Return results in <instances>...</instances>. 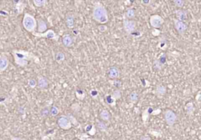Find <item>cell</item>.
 <instances>
[{"mask_svg":"<svg viewBox=\"0 0 201 140\" xmlns=\"http://www.w3.org/2000/svg\"><path fill=\"white\" fill-rule=\"evenodd\" d=\"M86 132L88 133L89 135H93L96 132V128L93 125V124H89L85 128Z\"/></svg>","mask_w":201,"mask_h":140,"instance_id":"cell-25","label":"cell"},{"mask_svg":"<svg viewBox=\"0 0 201 140\" xmlns=\"http://www.w3.org/2000/svg\"><path fill=\"white\" fill-rule=\"evenodd\" d=\"M57 124L63 130H69L72 127V123L68 116L61 115L57 119Z\"/></svg>","mask_w":201,"mask_h":140,"instance_id":"cell-5","label":"cell"},{"mask_svg":"<svg viewBox=\"0 0 201 140\" xmlns=\"http://www.w3.org/2000/svg\"><path fill=\"white\" fill-rule=\"evenodd\" d=\"M99 117H100V120L104 122H108L111 120V114L108 112L107 110H101L100 111V114H99Z\"/></svg>","mask_w":201,"mask_h":140,"instance_id":"cell-15","label":"cell"},{"mask_svg":"<svg viewBox=\"0 0 201 140\" xmlns=\"http://www.w3.org/2000/svg\"><path fill=\"white\" fill-rule=\"evenodd\" d=\"M155 93L159 96H165L166 93V88L164 86H163V85H158L156 88H155Z\"/></svg>","mask_w":201,"mask_h":140,"instance_id":"cell-21","label":"cell"},{"mask_svg":"<svg viewBox=\"0 0 201 140\" xmlns=\"http://www.w3.org/2000/svg\"><path fill=\"white\" fill-rule=\"evenodd\" d=\"M167 47V42L165 38H162L159 42V48L162 50H165Z\"/></svg>","mask_w":201,"mask_h":140,"instance_id":"cell-31","label":"cell"},{"mask_svg":"<svg viewBox=\"0 0 201 140\" xmlns=\"http://www.w3.org/2000/svg\"><path fill=\"white\" fill-rule=\"evenodd\" d=\"M72 33H73L75 35H78V33H79V30L78 29H72Z\"/></svg>","mask_w":201,"mask_h":140,"instance_id":"cell-41","label":"cell"},{"mask_svg":"<svg viewBox=\"0 0 201 140\" xmlns=\"http://www.w3.org/2000/svg\"><path fill=\"white\" fill-rule=\"evenodd\" d=\"M173 2H174V5L178 8L183 7V5L185 4V1H184V0H174Z\"/></svg>","mask_w":201,"mask_h":140,"instance_id":"cell-32","label":"cell"},{"mask_svg":"<svg viewBox=\"0 0 201 140\" xmlns=\"http://www.w3.org/2000/svg\"><path fill=\"white\" fill-rule=\"evenodd\" d=\"M150 25L154 28H159L163 24V19L158 14H153L149 18Z\"/></svg>","mask_w":201,"mask_h":140,"instance_id":"cell-7","label":"cell"},{"mask_svg":"<svg viewBox=\"0 0 201 140\" xmlns=\"http://www.w3.org/2000/svg\"><path fill=\"white\" fill-rule=\"evenodd\" d=\"M47 24L44 20L39 19L38 20V33H44L47 31Z\"/></svg>","mask_w":201,"mask_h":140,"instance_id":"cell-17","label":"cell"},{"mask_svg":"<svg viewBox=\"0 0 201 140\" xmlns=\"http://www.w3.org/2000/svg\"><path fill=\"white\" fill-rule=\"evenodd\" d=\"M49 112H50V116H52V117L57 116V115L59 114L58 107L54 105L52 106L51 107H50V110H49Z\"/></svg>","mask_w":201,"mask_h":140,"instance_id":"cell-29","label":"cell"},{"mask_svg":"<svg viewBox=\"0 0 201 140\" xmlns=\"http://www.w3.org/2000/svg\"><path fill=\"white\" fill-rule=\"evenodd\" d=\"M23 26L26 31L29 32H34L36 29L37 23L35 17L29 13H25L23 18Z\"/></svg>","mask_w":201,"mask_h":140,"instance_id":"cell-3","label":"cell"},{"mask_svg":"<svg viewBox=\"0 0 201 140\" xmlns=\"http://www.w3.org/2000/svg\"><path fill=\"white\" fill-rule=\"evenodd\" d=\"M139 99V94L137 92H132L128 95L127 100L130 103H136Z\"/></svg>","mask_w":201,"mask_h":140,"instance_id":"cell-22","label":"cell"},{"mask_svg":"<svg viewBox=\"0 0 201 140\" xmlns=\"http://www.w3.org/2000/svg\"><path fill=\"white\" fill-rule=\"evenodd\" d=\"M8 67V59L5 56H1L0 57V71H4Z\"/></svg>","mask_w":201,"mask_h":140,"instance_id":"cell-20","label":"cell"},{"mask_svg":"<svg viewBox=\"0 0 201 140\" xmlns=\"http://www.w3.org/2000/svg\"><path fill=\"white\" fill-rule=\"evenodd\" d=\"M11 138H12V140H24V138H18V137H13V136L11 137Z\"/></svg>","mask_w":201,"mask_h":140,"instance_id":"cell-40","label":"cell"},{"mask_svg":"<svg viewBox=\"0 0 201 140\" xmlns=\"http://www.w3.org/2000/svg\"><path fill=\"white\" fill-rule=\"evenodd\" d=\"M137 23L134 20H126L124 18L122 22V27L125 32L129 35H131L132 33L136 30Z\"/></svg>","mask_w":201,"mask_h":140,"instance_id":"cell-6","label":"cell"},{"mask_svg":"<svg viewBox=\"0 0 201 140\" xmlns=\"http://www.w3.org/2000/svg\"><path fill=\"white\" fill-rule=\"evenodd\" d=\"M37 82V86L39 89H46L49 87V81L46 78L43 76H38V81Z\"/></svg>","mask_w":201,"mask_h":140,"instance_id":"cell-13","label":"cell"},{"mask_svg":"<svg viewBox=\"0 0 201 140\" xmlns=\"http://www.w3.org/2000/svg\"><path fill=\"white\" fill-rule=\"evenodd\" d=\"M62 44L64 47H71L73 46L74 44V38L69 34H65L62 37Z\"/></svg>","mask_w":201,"mask_h":140,"instance_id":"cell-11","label":"cell"},{"mask_svg":"<svg viewBox=\"0 0 201 140\" xmlns=\"http://www.w3.org/2000/svg\"><path fill=\"white\" fill-rule=\"evenodd\" d=\"M75 96L78 100H84L85 96H86V93L83 89H77L75 90Z\"/></svg>","mask_w":201,"mask_h":140,"instance_id":"cell-24","label":"cell"},{"mask_svg":"<svg viewBox=\"0 0 201 140\" xmlns=\"http://www.w3.org/2000/svg\"><path fill=\"white\" fill-rule=\"evenodd\" d=\"M163 115H164V120L167 125L172 127L175 124L177 121V114L172 110L166 109L164 111Z\"/></svg>","mask_w":201,"mask_h":140,"instance_id":"cell-4","label":"cell"},{"mask_svg":"<svg viewBox=\"0 0 201 140\" xmlns=\"http://www.w3.org/2000/svg\"><path fill=\"white\" fill-rule=\"evenodd\" d=\"M136 16L135 9L133 7H128L125 12V19L126 20H133Z\"/></svg>","mask_w":201,"mask_h":140,"instance_id":"cell-16","label":"cell"},{"mask_svg":"<svg viewBox=\"0 0 201 140\" xmlns=\"http://www.w3.org/2000/svg\"><path fill=\"white\" fill-rule=\"evenodd\" d=\"M107 75H108V77L110 79L115 80V79H117V78L120 76V71H119V69L117 68V67L112 66V67H110L108 69V71H107Z\"/></svg>","mask_w":201,"mask_h":140,"instance_id":"cell-9","label":"cell"},{"mask_svg":"<svg viewBox=\"0 0 201 140\" xmlns=\"http://www.w3.org/2000/svg\"><path fill=\"white\" fill-rule=\"evenodd\" d=\"M111 96H113L116 100H118V99H120L121 97L120 90H115V91L113 93V94L111 95Z\"/></svg>","mask_w":201,"mask_h":140,"instance_id":"cell-35","label":"cell"},{"mask_svg":"<svg viewBox=\"0 0 201 140\" xmlns=\"http://www.w3.org/2000/svg\"><path fill=\"white\" fill-rule=\"evenodd\" d=\"M141 2H142L144 5H148L150 3H151V1H150V0H142V1H141Z\"/></svg>","mask_w":201,"mask_h":140,"instance_id":"cell-38","label":"cell"},{"mask_svg":"<svg viewBox=\"0 0 201 140\" xmlns=\"http://www.w3.org/2000/svg\"><path fill=\"white\" fill-rule=\"evenodd\" d=\"M14 57L16 64L21 67H24L27 65L28 60L32 57V54L24 51H15Z\"/></svg>","mask_w":201,"mask_h":140,"instance_id":"cell-2","label":"cell"},{"mask_svg":"<svg viewBox=\"0 0 201 140\" xmlns=\"http://www.w3.org/2000/svg\"><path fill=\"white\" fill-rule=\"evenodd\" d=\"M74 140H79V139H74Z\"/></svg>","mask_w":201,"mask_h":140,"instance_id":"cell-42","label":"cell"},{"mask_svg":"<svg viewBox=\"0 0 201 140\" xmlns=\"http://www.w3.org/2000/svg\"><path fill=\"white\" fill-rule=\"evenodd\" d=\"M174 26L176 31L179 35H183L186 32L187 29H188V25L185 22L180 21L178 20H174Z\"/></svg>","mask_w":201,"mask_h":140,"instance_id":"cell-8","label":"cell"},{"mask_svg":"<svg viewBox=\"0 0 201 140\" xmlns=\"http://www.w3.org/2000/svg\"><path fill=\"white\" fill-rule=\"evenodd\" d=\"M34 35L37 37H45L49 39H57V35L53 30H48L44 33H34Z\"/></svg>","mask_w":201,"mask_h":140,"instance_id":"cell-10","label":"cell"},{"mask_svg":"<svg viewBox=\"0 0 201 140\" xmlns=\"http://www.w3.org/2000/svg\"><path fill=\"white\" fill-rule=\"evenodd\" d=\"M65 54L63 52H57L54 55V60L55 61L59 64H61L64 60H65Z\"/></svg>","mask_w":201,"mask_h":140,"instance_id":"cell-18","label":"cell"},{"mask_svg":"<svg viewBox=\"0 0 201 140\" xmlns=\"http://www.w3.org/2000/svg\"><path fill=\"white\" fill-rule=\"evenodd\" d=\"M105 101L106 103L110 106H113L115 104V102H116V100L111 95H108V96H105Z\"/></svg>","mask_w":201,"mask_h":140,"instance_id":"cell-27","label":"cell"},{"mask_svg":"<svg viewBox=\"0 0 201 140\" xmlns=\"http://www.w3.org/2000/svg\"><path fill=\"white\" fill-rule=\"evenodd\" d=\"M97 29L99 30V31L100 32H105L107 30H108V27L105 25V24H99L97 26Z\"/></svg>","mask_w":201,"mask_h":140,"instance_id":"cell-34","label":"cell"},{"mask_svg":"<svg viewBox=\"0 0 201 140\" xmlns=\"http://www.w3.org/2000/svg\"><path fill=\"white\" fill-rule=\"evenodd\" d=\"M141 140H152V139H151V138H150L149 136H147V135H143V136L141 137Z\"/></svg>","mask_w":201,"mask_h":140,"instance_id":"cell-39","label":"cell"},{"mask_svg":"<svg viewBox=\"0 0 201 140\" xmlns=\"http://www.w3.org/2000/svg\"><path fill=\"white\" fill-rule=\"evenodd\" d=\"M175 14L177 16V20H180V21L185 22L188 19V13L185 9H177L175 11Z\"/></svg>","mask_w":201,"mask_h":140,"instance_id":"cell-14","label":"cell"},{"mask_svg":"<svg viewBox=\"0 0 201 140\" xmlns=\"http://www.w3.org/2000/svg\"><path fill=\"white\" fill-rule=\"evenodd\" d=\"M46 2H47L46 0H34L33 1L34 5L37 6V7H42V6L46 5Z\"/></svg>","mask_w":201,"mask_h":140,"instance_id":"cell-30","label":"cell"},{"mask_svg":"<svg viewBox=\"0 0 201 140\" xmlns=\"http://www.w3.org/2000/svg\"><path fill=\"white\" fill-rule=\"evenodd\" d=\"M90 96L93 97V98H96V97L98 96V91L96 89H91L90 91Z\"/></svg>","mask_w":201,"mask_h":140,"instance_id":"cell-36","label":"cell"},{"mask_svg":"<svg viewBox=\"0 0 201 140\" xmlns=\"http://www.w3.org/2000/svg\"><path fill=\"white\" fill-rule=\"evenodd\" d=\"M185 110H186V113L188 115L192 114V113L195 110V108H194L192 103H188L186 104V106H185Z\"/></svg>","mask_w":201,"mask_h":140,"instance_id":"cell-26","label":"cell"},{"mask_svg":"<svg viewBox=\"0 0 201 140\" xmlns=\"http://www.w3.org/2000/svg\"><path fill=\"white\" fill-rule=\"evenodd\" d=\"M96 128L100 131H106L108 129V125L106 124V122L100 120H97L96 121Z\"/></svg>","mask_w":201,"mask_h":140,"instance_id":"cell-19","label":"cell"},{"mask_svg":"<svg viewBox=\"0 0 201 140\" xmlns=\"http://www.w3.org/2000/svg\"><path fill=\"white\" fill-rule=\"evenodd\" d=\"M49 110H50V108H49V107H45L42 108L40 110L41 117L44 119L49 117L50 116V112H49Z\"/></svg>","mask_w":201,"mask_h":140,"instance_id":"cell-23","label":"cell"},{"mask_svg":"<svg viewBox=\"0 0 201 140\" xmlns=\"http://www.w3.org/2000/svg\"><path fill=\"white\" fill-rule=\"evenodd\" d=\"M156 60H157L158 62H159V64H160L163 67V65H164V64H166V53H162V54H161L160 56H159V57H158L157 59H156Z\"/></svg>","mask_w":201,"mask_h":140,"instance_id":"cell-28","label":"cell"},{"mask_svg":"<svg viewBox=\"0 0 201 140\" xmlns=\"http://www.w3.org/2000/svg\"><path fill=\"white\" fill-rule=\"evenodd\" d=\"M92 16L93 20L100 24H105L108 20L107 9L100 2H96L93 6Z\"/></svg>","mask_w":201,"mask_h":140,"instance_id":"cell-1","label":"cell"},{"mask_svg":"<svg viewBox=\"0 0 201 140\" xmlns=\"http://www.w3.org/2000/svg\"><path fill=\"white\" fill-rule=\"evenodd\" d=\"M27 84H28V86H29L31 88H35V86H37V82L35 80V79L31 78V79H29V80L27 81Z\"/></svg>","mask_w":201,"mask_h":140,"instance_id":"cell-33","label":"cell"},{"mask_svg":"<svg viewBox=\"0 0 201 140\" xmlns=\"http://www.w3.org/2000/svg\"><path fill=\"white\" fill-rule=\"evenodd\" d=\"M65 24L68 28L72 29L75 27V16L72 13H69L65 16Z\"/></svg>","mask_w":201,"mask_h":140,"instance_id":"cell-12","label":"cell"},{"mask_svg":"<svg viewBox=\"0 0 201 140\" xmlns=\"http://www.w3.org/2000/svg\"><path fill=\"white\" fill-rule=\"evenodd\" d=\"M122 86V82H120L118 79H115V80H113V86L114 87L117 88V89H119Z\"/></svg>","mask_w":201,"mask_h":140,"instance_id":"cell-37","label":"cell"}]
</instances>
